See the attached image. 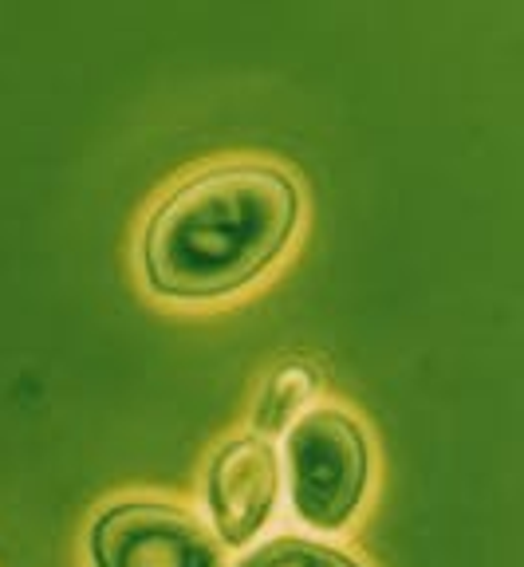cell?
<instances>
[{"instance_id": "obj_6", "label": "cell", "mask_w": 524, "mask_h": 567, "mask_svg": "<svg viewBox=\"0 0 524 567\" xmlns=\"http://www.w3.org/2000/svg\"><path fill=\"white\" fill-rule=\"evenodd\" d=\"M240 567H359V564L320 540L285 536V540H273L265 548H257L249 559H240Z\"/></svg>"}, {"instance_id": "obj_4", "label": "cell", "mask_w": 524, "mask_h": 567, "mask_svg": "<svg viewBox=\"0 0 524 567\" xmlns=\"http://www.w3.org/2000/svg\"><path fill=\"white\" fill-rule=\"evenodd\" d=\"M209 513L225 544L240 548L268 524L280 496V461L268 437H237L214 457L209 470Z\"/></svg>"}, {"instance_id": "obj_5", "label": "cell", "mask_w": 524, "mask_h": 567, "mask_svg": "<svg viewBox=\"0 0 524 567\" xmlns=\"http://www.w3.org/2000/svg\"><path fill=\"white\" fill-rule=\"evenodd\" d=\"M320 390V367L308 363V359H288L285 367H276L273 379L265 382V394L257 402V434L260 437H276L292 422L296 414H304L311 399Z\"/></svg>"}, {"instance_id": "obj_1", "label": "cell", "mask_w": 524, "mask_h": 567, "mask_svg": "<svg viewBox=\"0 0 524 567\" xmlns=\"http://www.w3.org/2000/svg\"><path fill=\"white\" fill-rule=\"evenodd\" d=\"M300 217V189L268 162H222L186 177L143 233L146 280L169 300H217L257 280Z\"/></svg>"}, {"instance_id": "obj_3", "label": "cell", "mask_w": 524, "mask_h": 567, "mask_svg": "<svg viewBox=\"0 0 524 567\" xmlns=\"http://www.w3.org/2000/svg\"><path fill=\"white\" fill-rule=\"evenodd\" d=\"M95 567H222V551L189 513L162 501H123L91 528Z\"/></svg>"}, {"instance_id": "obj_2", "label": "cell", "mask_w": 524, "mask_h": 567, "mask_svg": "<svg viewBox=\"0 0 524 567\" xmlns=\"http://www.w3.org/2000/svg\"><path fill=\"white\" fill-rule=\"evenodd\" d=\"M367 437L343 410H308L288 430L292 508L308 528L339 532L363 501Z\"/></svg>"}]
</instances>
